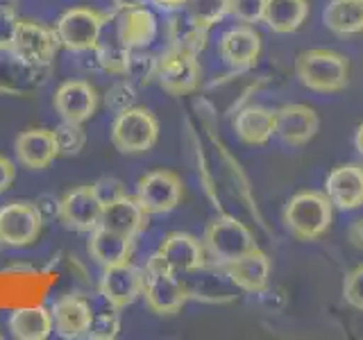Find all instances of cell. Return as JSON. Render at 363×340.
I'll use <instances>...</instances> for the list:
<instances>
[{
  "mask_svg": "<svg viewBox=\"0 0 363 340\" xmlns=\"http://www.w3.org/2000/svg\"><path fill=\"white\" fill-rule=\"evenodd\" d=\"M320 128V118L309 105H284L277 109L275 118V136L291 147H302L309 143L313 136L318 134Z\"/></svg>",
  "mask_w": 363,
  "mask_h": 340,
  "instance_id": "cell-16",
  "label": "cell"
},
{
  "mask_svg": "<svg viewBox=\"0 0 363 340\" xmlns=\"http://www.w3.org/2000/svg\"><path fill=\"white\" fill-rule=\"evenodd\" d=\"M343 300L352 309L363 311V266L350 270L343 279Z\"/></svg>",
  "mask_w": 363,
  "mask_h": 340,
  "instance_id": "cell-38",
  "label": "cell"
},
{
  "mask_svg": "<svg viewBox=\"0 0 363 340\" xmlns=\"http://www.w3.org/2000/svg\"><path fill=\"white\" fill-rule=\"evenodd\" d=\"M275 118L277 109L264 105H243L236 109L234 116V134L245 145H266L275 136Z\"/></svg>",
  "mask_w": 363,
  "mask_h": 340,
  "instance_id": "cell-22",
  "label": "cell"
},
{
  "mask_svg": "<svg viewBox=\"0 0 363 340\" xmlns=\"http://www.w3.org/2000/svg\"><path fill=\"white\" fill-rule=\"evenodd\" d=\"M150 5H155L159 11H166V14H170V11H179L186 7V0H147Z\"/></svg>",
  "mask_w": 363,
  "mask_h": 340,
  "instance_id": "cell-44",
  "label": "cell"
},
{
  "mask_svg": "<svg viewBox=\"0 0 363 340\" xmlns=\"http://www.w3.org/2000/svg\"><path fill=\"white\" fill-rule=\"evenodd\" d=\"M109 14H102L96 9L86 7H73L64 11L60 21L55 23V32L60 37V43L64 48L73 52H86L94 50L102 28H105Z\"/></svg>",
  "mask_w": 363,
  "mask_h": 340,
  "instance_id": "cell-6",
  "label": "cell"
},
{
  "mask_svg": "<svg viewBox=\"0 0 363 340\" xmlns=\"http://www.w3.org/2000/svg\"><path fill=\"white\" fill-rule=\"evenodd\" d=\"M50 66H34L11 50H0V94L30 96L45 84Z\"/></svg>",
  "mask_w": 363,
  "mask_h": 340,
  "instance_id": "cell-12",
  "label": "cell"
},
{
  "mask_svg": "<svg viewBox=\"0 0 363 340\" xmlns=\"http://www.w3.org/2000/svg\"><path fill=\"white\" fill-rule=\"evenodd\" d=\"M309 18V0H266L264 23L275 34L298 32Z\"/></svg>",
  "mask_w": 363,
  "mask_h": 340,
  "instance_id": "cell-29",
  "label": "cell"
},
{
  "mask_svg": "<svg viewBox=\"0 0 363 340\" xmlns=\"http://www.w3.org/2000/svg\"><path fill=\"white\" fill-rule=\"evenodd\" d=\"M121 309L107 302L100 295V304H91V327H89V338L94 340H113L121 332Z\"/></svg>",
  "mask_w": 363,
  "mask_h": 340,
  "instance_id": "cell-32",
  "label": "cell"
},
{
  "mask_svg": "<svg viewBox=\"0 0 363 340\" xmlns=\"http://www.w3.org/2000/svg\"><path fill=\"white\" fill-rule=\"evenodd\" d=\"M14 154L18 159V164L28 170L48 168L60 157L55 132L45 128H30L26 132H21L14 141Z\"/></svg>",
  "mask_w": 363,
  "mask_h": 340,
  "instance_id": "cell-21",
  "label": "cell"
},
{
  "mask_svg": "<svg viewBox=\"0 0 363 340\" xmlns=\"http://www.w3.org/2000/svg\"><path fill=\"white\" fill-rule=\"evenodd\" d=\"M323 23L338 37L363 32V0H329L323 9Z\"/></svg>",
  "mask_w": 363,
  "mask_h": 340,
  "instance_id": "cell-31",
  "label": "cell"
},
{
  "mask_svg": "<svg viewBox=\"0 0 363 340\" xmlns=\"http://www.w3.org/2000/svg\"><path fill=\"white\" fill-rule=\"evenodd\" d=\"M227 277L232 279L234 286L241 293L261 295L270 283L272 261L261 247H255L252 252L243 254L241 259L232 261V264L223 266Z\"/></svg>",
  "mask_w": 363,
  "mask_h": 340,
  "instance_id": "cell-19",
  "label": "cell"
},
{
  "mask_svg": "<svg viewBox=\"0 0 363 340\" xmlns=\"http://www.w3.org/2000/svg\"><path fill=\"white\" fill-rule=\"evenodd\" d=\"M141 298L145 300L147 309L157 315H173L182 311V306L189 300V293L179 275L168 268V264L159 252H155L145 261Z\"/></svg>",
  "mask_w": 363,
  "mask_h": 340,
  "instance_id": "cell-3",
  "label": "cell"
},
{
  "mask_svg": "<svg viewBox=\"0 0 363 340\" xmlns=\"http://www.w3.org/2000/svg\"><path fill=\"white\" fill-rule=\"evenodd\" d=\"M18 16L14 7H0V50H9L18 30Z\"/></svg>",
  "mask_w": 363,
  "mask_h": 340,
  "instance_id": "cell-39",
  "label": "cell"
},
{
  "mask_svg": "<svg viewBox=\"0 0 363 340\" xmlns=\"http://www.w3.org/2000/svg\"><path fill=\"white\" fill-rule=\"evenodd\" d=\"M94 191H96L98 200L102 202V207L113 202V200L123 198V196H128V188H125V184L116 177H100L94 184Z\"/></svg>",
  "mask_w": 363,
  "mask_h": 340,
  "instance_id": "cell-40",
  "label": "cell"
},
{
  "mask_svg": "<svg viewBox=\"0 0 363 340\" xmlns=\"http://www.w3.org/2000/svg\"><path fill=\"white\" fill-rule=\"evenodd\" d=\"M261 48H264L261 34L257 32L255 26H245V23L225 30L218 41L220 60L230 66L232 71H241V73L259 62Z\"/></svg>",
  "mask_w": 363,
  "mask_h": 340,
  "instance_id": "cell-13",
  "label": "cell"
},
{
  "mask_svg": "<svg viewBox=\"0 0 363 340\" xmlns=\"http://www.w3.org/2000/svg\"><path fill=\"white\" fill-rule=\"evenodd\" d=\"M166 39H168V48L200 55L207 48L209 30L200 26L186 9H179V11H170V16L166 21Z\"/></svg>",
  "mask_w": 363,
  "mask_h": 340,
  "instance_id": "cell-27",
  "label": "cell"
},
{
  "mask_svg": "<svg viewBox=\"0 0 363 340\" xmlns=\"http://www.w3.org/2000/svg\"><path fill=\"white\" fill-rule=\"evenodd\" d=\"M347 241L352 247H357L363 252V218L352 220V225L347 227Z\"/></svg>",
  "mask_w": 363,
  "mask_h": 340,
  "instance_id": "cell-43",
  "label": "cell"
},
{
  "mask_svg": "<svg viewBox=\"0 0 363 340\" xmlns=\"http://www.w3.org/2000/svg\"><path fill=\"white\" fill-rule=\"evenodd\" d=\"M52 132H55L57 147H60V154L73 157V154L82 152V147L86 143V132L82 128V123L62 120Z\"/></svg>",
  "mask_w": 363,
  "mask_h": 340,
  "instance_id": "cell-35",
  "label": "cell"
},
{
  "mask_svg": "<svg viewBox=\"0 0 363 340\" xmlns=\"http://www.w3.org/2000/svg\"><path fill=\"white\" fill-rule=\"evenodd\" d=\"M111 3L121 11V9H130V7H141L147 3V0H111Z\"/></svg>",
  "mask_w": 363,
  "mask_h": 340,
  "instance_id": "cell-45",
  "label": "cell"
},
{
  "mask_svg": "<svg viewBox=\"0 0 363 340\" xmlns=\"http://www.w3.org/2000/svg\"><path fill=\"white\" fill-rule=\"evenodd\" d=\"M295 77L315 94H338L350 82V60L329 48L304 50L295 57Z\"/></svg>",
  "mask_w": 363,
  "mask_h": 340,
  "instance_id": "cell-2",
  "label": "cell"
},
{
  "mask_svg": "<svg viewBox=\"0 0 363 340\" xmlns=\"http://www.w3.org/2000/svg\"><path fill=\"white\" fill-rule=\"evenodd\" d=\"M179 279L189 293V300L225 304V302H234L238 298V293H241L232 283V279L227 277L225 268L216 264H207L193 272H184V275H179Z\"/></svg>",
  "mask_w": 363,
  "mask_h": 340,
  "instance_id": "cell-10",
  "label": "cell"
},
{
  "mask_svg": "<svg viewBox=\"0 0 363 340\" xmlns=\"http://www.w3.org/2000/svg\"><path fill=\"white\" fill-rule=\"evenodd\" d=\"M184 9L200 23V26L211 30L216 23H220L225 16H230L232 0H186Z\"/></svg>",
  "mask_w": 363,
  "mask_h": 340,
  "instance_id": "cell-33",
  "label": "cell"
},
{
  "mask_svg": "<svg viewBox=\"0 0 363 340\" xmlns=\"http://www.w3.org/2000/svg\"><path fill=\"white\" fill-rule=\"evenodd\" d=\"M157 66H159V55L145 52V48L132 50L128 68H125V77L132 79L134 84H150L157 79Z\"/></svg>",
  "mask_w": 363,
  "mask_h": 340,
  "instance_id": "cell-34",
  "label": "cell"
},
{
  "mask_svg": "<svg viewBox=\"0 0 363 340\" xmlns=\"http://www.w3.org/2000/svg\"><path fill=\"white\" fill-rule=\"evenodd\" d=\"M96 60L98 64L109 73H118L125 75V68H128V60H130V48L121 41L118 30H116V16H109L105 28H102L98 43H96Z\"/></svg>",
  "mask_w": 363,
  "mask_h": 340,
  "instance_id": "cell-30",
  "label": "cell"
},
{
  "mask_svg": "<svg viewBox=\"0 0 363 340\" xmlns=\"http://www.w3.org/2000/svg\"><path fill=\"white\" fill-rule=\"evenodd\" d=\"M86 249L98 266H102V268L118 266V264H125V261L132 259L134 238L118 234V232H111V230H107V227L100 225L91 232Z\"/></svg>",
  "mask_w": 363,
  "mask_h": 340,
  "instance_id": "cell-26",
  "label": "cell"
},
{
  "mask_svg": "<svg viewBox=\"0 0 363 340\" xmlns=\"http://www.w3.org/2000/svg\"><path fill=\"white\" fill-rule=\"evenodd\" d=\"M55 329L50 309L37 306H21L9 317V332L18 340H45Z\"/></svg>",
  "mask_w": 363,
  "mask_h": 340,
  "instance_id": "cell-28",
  "label": "cell"
},
{
  "mask_svg": "<svg viewBox=\"0 0 363 340\" xmlns=\"http://www.w3.org/2000/svg\"><path fill=\"white\" fill-rule=\"evenodd\" d=\"M0 338H3V336H0Z\"/></svg>",
  "mask_w": 363,
  "mask_h": 340,
  "instance_id": "cell-49",
  "label": "cell"
},
{
  "mask_svg": "<svg viewBox=\"0 0 363 340\" xmlns=\"http://www.w3.org/2000/svg\"><path fill=\"white\" fill-rule=\"evenodd\" d=\"M52 105L62 120L84 123L98 109V91L84 79H68L57 89Z\"/></svg>",
  "mask_w": 363,
  "mask_h": 340,
  "instance_id": "cell-20",
  "label": "cell"
},
{
  "mask_svg": "<svg viewBox=\"0 0 363 340\" xmlns=\"http://www.w3.org/2000/svg\"><path fill=\"white\" fill-rule=\"evenodd\" d=\"M157 252L162 254V259L168 264V268L173 272H177V275L193 272V270H198V268L209 264L204 243L198 236L186 234V232L168 234L162 241V245H159Z\"/></svg>",
  "mask_w": 363,
  "mask_h": 340,
  "instance_id": "cell-18",
  "label": "cell"
},
{
  "mask_svg": "<svg viewBox=\"0 0 363 340\" xmlns=\"http://www.w3.org/2000/svg\"><path fill=\"white\" fill-rule=\"evenodd\" d=\"M143 293V268H136L132 261L109 266L102 272L100 295L118 309L134 304Z\"/></svg>",
  "mask_w": 363,
  "mask_h": 340,
  "instance_id": "cell-15",
  "label": "cell"
},
{
  "mask_svg": "<svg viewBox=\"0 0 363 340\" xmlns=\"http://www.w3.org/2000/svg\"><path fill=\"white\" fill-rule=\"evenodd\" d=\"M14 177H16V166L7 157L0 154V193H5L11 186Z\"/></svg>",
  "mask_w": 363,
  "mask_h": 340,
  "instance_id": "cell-42",
  "label": "cell"
},
{
  "mask_svg": "<svg viewBox=\"0 0 363 340\" xmlns=\"http://www.w3.org/2000/svg\"><path fill=\"white\" fill-rule=\"evenodd\" d=\"M0 247H3V241H0Z\"/></svg>",
  "mask_w": 363,
  "mask_h": 340,
  "instance_id": "cell-48",
  "label": "cell"
},
{
  "mask_svg": "<svg viewBox=\"0 0 363 340\" xmlns=\"http://www.w3.org/2000/svg\"><path fill=\"white\" fill-rule=\"evenodd\" d=\"M37 209H39V213L43 215V220H50V218H60V200H55L52 196H41L37 202Z\"/></svg>",
  "mask_w": 363,
  "mask_h": 340,
  "instance_id": "cell-41",
  "label": "cell"
},
{
  "mask_svg": "<svg viewBox=\"0 0 363 340\" xmlns=\"http://www.w3.org/2000/svg\"><path fill=\"white\" fill-rule=\"evenodd\" d=\"M147 218H150V213L141 207L139 200L132 198V196H123L118 200L105 204L100 225L107 227V230H111V232L136 238L141 232H145Z\"/></svg>",
  "mask_w": 363,
  "mask_h": 340,
  "instance_id": "cell-23",
  "label": "cell"
},
{
  "mask_svg": "<svg viewBox=\"0 0 363 340\" xmlns=\"http://www.w3.org/2000/svg\"><path fill=\"white\" fill-rule=\"evenodd\" d=\"M43 222V215L34 202H7L5 207H0V241L3 245L26 247L39 238Z\"/></svg>",
  "mask_w": 363,
  "mask_h": 340,
  "instance_id": "cell-9",
  "label": "cell"
},
{
  "mask_svg": "<svg viewBox=\"0 0 363 340\" xmlns=\"http://www.w3.org/2000/svg\"><path fill=\"white\" fill-rule=\"evenodd\" d=\"M11 3H14V0H0V7H14Z\"/></svg>",
  "mask_w": 363,
  "mask_h": 340,
  "instance_id": "cell-47",
  "label": "cell"
},
{
  "mask_svg": "<svg viewBox=\"0 0 363 340\" xmlns=\"http://www.w3.org/2000/svg\"><path fill=\"white\" fill-rule=\"evenodd\" d=\"M55 332L62 338H82L91 327V304L79 295H64L50 306Z\"/></svg>",
  "mask_w": 363,
  "mask_h": 340,
  "instance_id": "cell-24",
  "label": "cell"
},
{
  "mask_svg": "<svg viewBox=\"0 0 363 340\" xmlns=\"http://www.w3.org/2000/svg\"><path fill=\"white\" fill-rule=\"evenodd\" d=\"M264 14H266V0H232L230 16H234L238 23L257 26V23H264Z\"/></svg>",
  "mask_w": 363,
  "mask_h": 340,
  "instance_id": "cell-37",
  "label": "cell"
},
{
  "mask_svg": "<svg viewBox=\"0 0 363 340\" xmlns=\"http://www.w3.org/2000/svg\"><path fill=\"white\" fill-rule=\"evenodd\" d=\"M202 68L198 55L184 50L168 48L164 55H159L157 66V82L170 96H186L200 86Z\"/></svg>",
  "mask_w": 363,
  "mask_h": 340,
  "instance_id": "cell-7",
  "label": "cell"
},
{
  "mask_svg": "<svg viewBox=\"0 0 363 340\" xmlns=\"http://www.w3.org/2000/svg\"><path fill=\"white\" fill-rule=\"evenodd\" d=\"M159 139V120L150 109L130 107L116 113L111 123V143L123 154H143Z\"/></svg>",
  "mask_w": 363,
  "mask_h": 340,
  "instance_id": "cell-5",
  "label": "cell"
},
{
  "mask_svg": "<svg viewBox=\"0 0 363 340\" xmlns=\"http://www.w3.org/2000/svg\"><path fill=\"white\" fill-rule=\"evenodd\" d=\"M105 105L111 111H123V109H130L136 105V86L132 79H121V82L111 84L107 96H105Z\"/></svg>",
  "mask_w": 363,
  "mask_h": 340,
  "instance_id": "cell-36",
  "label": "cell"
},
{
  "mask_svg": "<svg viewBox=\"0 0 363 340\" xmlns=\"http://www.w3.org/2000/svg\"><path fill=\"white\" fill-rule=\"evenodd\" d=\"M102 209L105 207L98 200L94 186H79L60 200V220L68 230L91 234L96 227H100Z\"/></svg>",
  "mask_w": 363,
  "mask_h": 340,
  "instance_id": "cell-14",
  "label": "cell"
},
{
  "mask_svg": "<svg viewBox=\"0 0 363 340\" xmlns=\"http://www.w3.org/2000/svg\"><path fill=\"white\" fill-rule=\"evenodd\" d=\"M116 30L130 50L147 48L157 39V16L145 5L121 9L116 14Z\"/></svg>",
  "mask_w": 363,
  "mask_h": 340,
  "instance_id": "cell-25",
  "label": "cell"
},
{
  "mask_svg": "<svg viewBox=\"0 0 363 340\" xmlns=\"http://www.w3.org/2000/svg\"><path fill=\"white\" fill-rule=\"evenodd\" d=\"M60 45L62 43L55 30L34 21H18L16 37L9 50L34 66H50Z\"/></svg>",
  "mask_w": 363,
  "mask_h": 340,
  "instance_id": "cell-11",
  "label": "cell"
},
{
  "mask_svg": "<svg viewBox=\"0 0 363 340\" xmlns=\"http://www.w3.org/2000/svg\"><path fill=\"white\" fill-rule=\"evenodd\" d=\"M354 147H357V152H359L361 159H363V123L357 128V134H354Z\"/></svg>",
  "mask_w": 363,
  "mask_h": 340,
  "instance_id": "cell-46",
  "label": "cell"
},
{
  "mask_svg": "<svg viewBox=\"0 0 363 340\" xmlns=\"http://www.w3.org/2000/svg\"><path fill=\"white\" fill-rule=\"evenodd\" d=\"M325 193L338 211L363 207V164H340L325 179Z\"/></svg>",
  "mask_w": 363,
  "mask_h": 340,
  "instance_id": "cell-17",
  "label": "cell"
},
{
  "mask_svg": "<svg viewBox=\"0 0 363 340\" xmlns=\"http://www.w3.org/2000/svg\"><path fill=\"white\" fill-rule=\"evenodd\" d=\"M281 222L295 241H318L334 222V204L325 191H300L286 202Z\"/></svg>",
  "mask_w": 363,
  "mask_h": 340,
  "instance_id": "cell-1",
  "label": "cell"
},
{
  "mask_svg": "<svg viewBox=\"0 0 363 340\" xmlns=\"http://www.w3.org/2000/svg\"><path fill=\"white\" fill-rule=\"evenodd\" d=\"M204 249H207L209 264L227 266L243 254L252 252L257 245L255 234L247 230V225L232 218V215H218L213 218L202 236Z\"/></svg>",
  "mask_w": 363,
  "mask_h": 340,
  "instance_id": "cell-4",
  "label": "cell"
},
{
  "mask_svg": "<svg viewBox=\"0 0 363 340\" xmlns=\"http://www.w3.org/2000/svg\"><path fill=\"white\" fill-rule=\"evenodd\" d=\"M134 198L150 215L168 213L177 209V204L184 198V184L173 170H152L139 179Z\"/></svg>",
  "mask_w": 363,
  "mask_h": 340,
  "instance_id": "cell-8",
  "label": "cell"
}]
</instances>
